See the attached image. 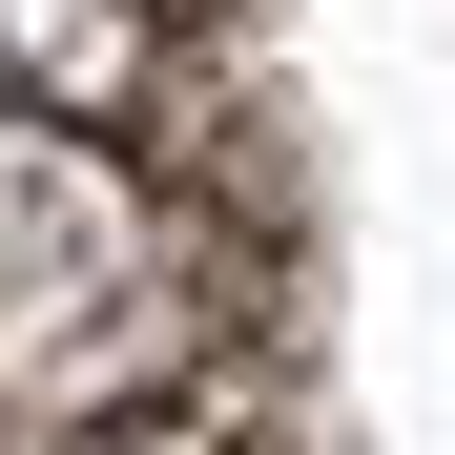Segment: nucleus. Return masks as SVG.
Returning <instances> with one entry per match:
<instances>
[{
	"instance_id": "1",
	"label": "nucleus",
	"mask_w": 455,
	"mask_h": 455,
	"mask_svg": "<svg viewBox=\"0 0 455 455\" xmlns=\"http://www.w3.org/2000/svg\"><path fill=\"white\" fill-rule=\"evenodd\" d=\"M228 249L207 207L124 166V124L0 104V414L42 435H124V414H207L228 394Z\"/></svg>"
},
{
	"instance_id": "2",
	"label": "nucleus",
	"mask_w": 455,
	"mask_h": 455,
	"mask_svg": "<svg viewBox=\"0 0 455 455\" xmlns=\"http://www.w3.org/2000/svg\"><path fill=\"white\" fill-rule=\"evenodd\" d=\"M187 21H207V0H0V104L166 124L187 104Z\"/></svg>"
},
{
	"instance_id": "3",
	"label": "nucleus",
	"mask_w": 455,
	"mask_h": 455,
	"mask_svg": "<svg viewBox=\"0 0 455 455\" xmlns=\"http://www.w3.org/2000/svg\"><path fill=\"white\" fill-rule=\"evenodd\" d=\"M42 455H228V394L207 414H124V435H42Z\"/></svg>"
}]
</instances>
